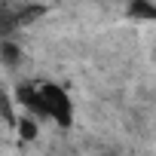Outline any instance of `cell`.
I'll use <instances>...</instances> for the list:
<instances>
[{
  "instance_id": "obj_1",
  "label": "cell",
  "mask_w": 156,
  "mask_h": 156,
  "mask_svg": "<svg viewBox=\"0 0 156 156\" xmlns=\"http://www.w3.org/2000/svg\"><path fill=\"white\" fill-rule=\"evenodd\" d=\"M34 83H37V110H40V119H49L61 132H70L73 122H76V104H73L70 92L61 83H55V80H34Z\"/></svg>"
},
{
  "instance_id": "obj_2",
  "label": "cell",
  "mask_w": 156,
  "mask_h": 156,
  "mask_svg": "<svg viewBox=\"0 0 156 156\" xmlns=\"http://www.w3.org/2000/svg\"><path fill=\"white\" fill-rule=\"evenodd\" d=\"M22 58H25V52H22V46L16 40H0V64H3V67L16 70L22 64Z\"/></svg>"
},
{
  "instance_id": "obj_3",
  "label": "cell",
  "mask_w": 156,
  "mask_h": 156,
  "mask_svg": "<svg viewBox=\"0 0 156 156\" xmlns=\"http://www.w3.org/2000/svg\"><path fill=\"white\" fill-rule=\"evenodd\" d=\"M126 16L135 19V22H156V6L147 3V0H132L126 6Z\"/></svg>"
},
{
  "instance_id": "obj_4",
  "label": "cell",
  "mask_w": 156,
  "mask_h": 156,
  "mask_svg": "<svg viewBox=\"0 0 156 156\" xmlns=\"http://www.w3.org/2000/svg\"><path fill=\"white\" fill-rule=\"evenodd\" d=\"M16 129H19V138L22 141H37V135H40V122L34 116H28V113H22L16 119Z\"/></svg>"
}]
</instances>
